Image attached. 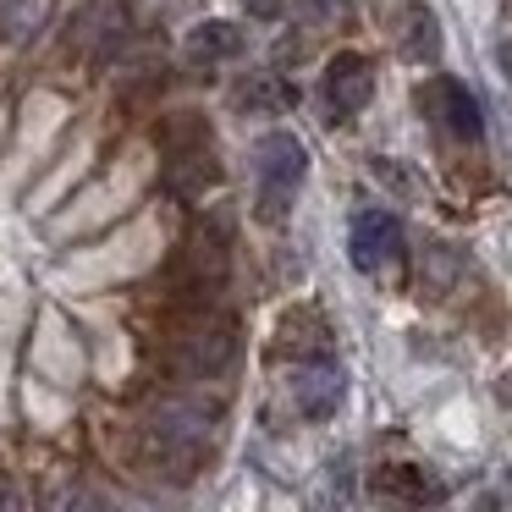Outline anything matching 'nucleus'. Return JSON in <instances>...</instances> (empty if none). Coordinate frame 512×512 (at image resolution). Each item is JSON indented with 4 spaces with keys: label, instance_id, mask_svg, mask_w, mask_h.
Instances as JSON below:
<instances>
[{
    "label": "nucleus",
    "instance_id": "f257e3e1",
    "mask_svg": "<svg viewBox=\"0 0 512 512\" xmlns=\"http://www.w3.org/2000/svg\"><path fill=\"white\" fill-rule=\"evenodd\" d=\"M221 424V402L210 397H166L149 408L144 430H138V452L155 474L166 479H188L210 452V435Z\"/></svg>",
    "mask_w": 512,
    "mask_h": 512
},
{
    "label": "nucleus",
    "instance_id": "f03ea898",
    "mask_svg": "<svg viewBox=\"0 0 512 512\" xmlns=\"http://www.w3.org/2000/svg\"><path fill=\"white\" fill-rule=\"evenodd\" d=\"M160 155H166V188L177 199H199L204 188L221 182V155L210 144V127L199 116L160 122Z\"/></svg>",
    "mask_w": 512,
    "mask_h": 512
},
{
    "label": "nucleus",
    "instance_id": "7ed1b4c3",
    "mask_svg": "<svg viewBox=\"0 0 512 512\" xmlns=\"http://www.w3.org/2000/svg\"><path fill=\"white\" fill-rule=\"evenodd\" d=\"M254 171H259V221L281 226L303 188V171H309V155L292 133H265L254 149Z\"/></svg>",
    "mask_w": 512,
    "mask_h": 512
},
{
    "label": "nucleus",
    "instance_id": "20e7f679",
    "mask_svg": "<svg viewBox=\"0 0 512 512\" xmlns=\"http://www.w3.org/2000/svg\"><path fill=\"white\" fill-rule=\"evenodd\" d=\"M237 364V325L232 320H199L171 342L166 369L182 380H215Z\"/></svg>",
    "mask_w": 512,
    "mask_h": 512
},
{
    "label": "nucleus",
    "instance_id": "39448f33",
    "mask_svg": "<svg viewBox=\"0 0 512 512\" xmlns=\"http://www.w3.org/2000/svg\"><path fill=\"white\" fill-rule=\"evenodd\" d=\"M347 254L364 276L386 270L391 259H402V221L391 210H358L353 215V232H347Z\"/></svg>",
    "mask_w": 512,
    "mask_h": 512
},
{
    "label": "nucleus",
    "instance_id": "423d86ee",
    "mask_svg": "<svg viewBox=\"0 0 512 512\" xmlns=\"http://www.w3.org/2000/svg\"><path fill=\"white\" fill-rule=\"evenodd\" d=\"M342 397H347V375L331 353L303 358V364L292 369V402H298L303 419H331V413L342 408Z\"/></svg>",
    "mask_w": 512,
    "mask_h": 512
},
{
    "label": "nucleus",
    "instance_id": "0eeeda50",
    "mask_svg": "<svg viewBox=\"0 0 512 512\" xmlns=\"http://www.w3.org/2000/svg\"><path fill=\"white\" fill-rule=\"evenodd\" d=\"M375 94V67H369L358 50H342V56L325 61V105L336 116H358Z\"/></svg>",
    "mask_w": 512,
    "mask_h": 512
},
{
    "label": "nucleus",
    "instance_id": "6e6552de",
    "mask_svg": "<svg viewBox=\"0 0 512 512\" xmlns=\"http://www.w3.org/2000/svg\"><path fill=\"white\" fill-rule=\"evenodd\" d=\"M369 490H375L386 507H430V501L441 496V485H435L419 463H380L375 479H369Z\"/></svg>",
    "mask_w": 512,
    "mask_h": 512
},
{
    "label": "nucleus",
    "instance_id": "1a4fd4ad",
    "mask_svg": "<svg viewBox=\"0 0 512 512\" xmlns=\"http://www.w3.org/2000/svg\"><path fill=\"white\" fill-rule=\"evenodd\" d=\"M430 111L441 116V127H452L457 138H479V127H485V116H479V100L468 94V83H457V78H441V83H435Z\"/></svg>",
    "mask_w": 512,
    "mask_h": 512
},
{
    "label": "nucleus",
    "instance_id": "9d476101",
    "mask_svg": "<svg viewBox=\"0 0 512 512\" xmlns=\"http://www.w3.org/2000/svg\"><path fill=\"white\" fill-rule=\"evenodd\" d=\"M325 347H331V331H325V320L314 309H292L287 320H281V331H276V353H287V358H325Z\"/></svg>",
    "mask_w": 512,
    "mask_h": 512
},
{
    "label": "nucleus",
    "instance_id": "9b49d317",
    "mask_svg": "<svg viewBox=\"0 0 512 512\" xmlns=\"http://www.w3.org/2000/svg\"><path fill=\"white\" fill-rule=\"evenodd\" d=\"M397 45H402V56L408 61H419V67H430L435 56H441V23H435V12L430 6H402V17H397Z\"/></svg>",
    "mask_w": 512,
    "mask_h": 512
},
{
    "label": "nucleus",
    "instance_id": "f8f14e48",
    "mask_svg": "<svg viewBox=\"0 0 512 512\" xmlns=\"http://www.w3.org/2000/svg\"><path fill=\"white\" fill-rule=\"evenodd\" d=\"M182 50H188L193 67H215V61L243 56V34H237L232 23H199L188 39H182Z\"/></svg>",
    "mask_w": 512,
    "mask_h": 512
},
{
    "label": "nucleus",
    "instance_id": "ddd939ff",
    "mask_svg": "<svg viewBox=\"0 0 512 512\" xmlns=\"http://www.w3.org/2000/svg\"><path fill=\"white\" fill-rule=\"evenodd\" d=\"M39 512H116L89 479H50L39 490Z\"/></svg>",
    "mask_w": 512,
    "mask_h": 512
},
{
    "label": "nucleus",
    "instance_id": "4468645a",
    "mask_svg": "<svg viewBox=\"0 0 512 512\" xmlns=\"http://www.w3.org/2000/svg\"><path fill=\"white\" fill-rule=\"evenodd\" d=\"M50 12H56V0H0V39L6 45H28L50 23Z\"/></svg>",
    "mask_w": 512,
    "mask_h": 512
},
{
    "label": "nucleus",
    "instance_id": "2eb2a0df",
    "mask_svg": "<svg viewBox=\"0 0 512 512\" xmlns=\"http://www.w3.org/2000/svg\"><path fill=\"white\" fill-rule=\"evenodd\" d=\"M347 501H353V463L331 457L320 468V485H314V512H347Z\"/></svg>",
    "mask_w": 512,
    "mask_h": 512
},
{
    "label": "nucleus",
    "instance_id": "dca6fc26",
    "mask_svg": "<svg viewBox=\"0 0 512 512\" xmlns=\"http://www.w3.org/2000/svg\"><path fill=\"white\" fill-rule=\"evenodd\" d=\"M292 89H276V78H248L237 89V111H287Z\"/></svg>",
    "mask_w": 512,
    "mask_h": 512
},
{
    "label": "nucleus",
    "instance_id": "f3484780",
    "mask_svg": "<svg viewBox=\"0 0 512 512\" xmlns=\"http://www.w3.org/2000/svg\"><path fill=\"white\" fill-rule=\"evenodd\" d=\"M0 512H23V490H17L6 474H0Z\"/></svg>",
    "mask_w": 512,
    "mask_h": 512
},
{
    "label": "nucleus",
    "instance_id": "a211bd4d",
    "mask_svg": "<svg viewBox=\"0 0 512 512\" xmlns=\"http://www.w3.org/2000/svg\"><path fill=\"white\" fill-rule=\"evenodd\" d=\"M254 17H281V0H243Z\"/></svg>",
    "mask_w": 512,
    "mask_h": 512
},
{
    "label": "nucleus",
    "instance_id": "6ab92c4d",
    "mask_svg": "<svg viewBox=\"0 0 512 512\" xmlns=\"http://www.w3.org/2000/svg\"><path fill=\"white\" fill-rule=\"evenodd\" d=\"M501 67H507V72H512V45H507V50H501Z\"/></svg>",
    "mask_w": 512,
    "mask_h": 512
},
{
    "label": "nucleus",
    "instance_id": "aec40b11",
    "mask_svg": "<svg viewBox=\"0 0 512 512\" xmlns=\"http://www.w3.org/2000/svg\"><path fill=\"white\" fill-rule=\"evenodd\" d=\"M507 490H512V468H507Z\"/></svg>",
    "mask_w": 512,
    "mask_h": 512
}]
</instances>
